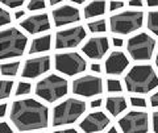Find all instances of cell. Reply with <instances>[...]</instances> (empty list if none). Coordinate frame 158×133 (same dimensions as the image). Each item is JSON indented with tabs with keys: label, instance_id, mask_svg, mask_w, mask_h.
<instances>
[{
	"label": "cell",
	"instance_id": "cell-1",
	"mask_svg": "<svg viewBox=\"0 0 158 133\" xmlns=\"http://www.w3.org/2000/svg\"><path fill=\"white\" fill-rule=\"evenodd\" d=\"M11 120L19 131L42 129L48 127L49 110L32 98L20 99L12 104Z\"/></svg>",
	"mask_w": 158,
	"mask_h": 133
},
{
	"label": "cell",
	"instance_id": "cell-2",
	"mask_svg": "<svg viewBox=\"0 0 158 133\" xmlns=\"http://www.w3.org/2000/svg\"><path fill=\"white\" fill-rule=\"evenodd\" d=\"M125 86L129 92L146 94L158 86V77L150 65H137L127 74Z\"/></svg>",
	"mask_w": 158,
	"mask_h": 133
},
{
	"label": "cell",
	"instance_id": "cell-3",
	"mask_svg": "<svg viewBox=\"0 0 158 133\" xmlns=\"http://www.w3.org/2000/svg\"><path fill=\"white\" fill-rule=\"evenodd\" d=\"M27 44V36L16 28L0 31V60L23 56Z\"/></svg>",
	"mask_w": 158,
	"mask_h": 133
},
{
	"label": "cell",
	"instance_id": "cell-4",
	"mask_svg": "<svg viewBox=\"0 0 158 133\" xmlns=\"http://www.w3.org/2000/svg\"><path fill=\"white\" fill-rule=\"evenodd\" d=\"M86 112V103L81 99L69 98L59 103L53 111V125H66L77 121Z\"/></svg>",
	"mask_w": 158,
	"mask_h": 133
},
{
	"label": "cell",
	"instance_id": "cell-5",
	"mask_svg": "<svg viewBox=\"0 0 158 133\" xmlns=\"http://www.w3.org/2000/svg\"><path fill=\"white\" fill-rule=\"evenodd\" d=\"M67 81L65 78L52 74L41 79L36 86V94L46 102H56L67 94Z\"/></svg>",
	"mask_w": 158,
	"mask_h": 133
},
{
	"label": "cell",
	"instance_id": "cell-6",
	"mask_svg": "<svg viewBox=\"0 0 158 133\" xmlns=\"http://www.w3.org/2000/svg\"><path fill=\"white\" fill-rule=\"evenodd\" d=\"M144 23V13L141 11H124L111 16V31L117 34H129L140 29Z\"/></svg>",
	"mask_w": 158,
	"mask_h": 133
},
{
	"label": "cell",
	"instance_id": "cell-7",
	"mask_svg": "<svg viewBox=\"0 0 158 133\" xmlns=\"http://www.w3.org/2000/svg\"><path fill=\"white\" fill-rule=\"evenodd\" d=\"M156 41L148 33H140L129 38L127 44L128 53L136 61H148L150 60L154 52Z\"/></svg>",
	"mask_w": 158,
	"mask_h": 133
},
{
	"label": "cell",
	"instance_id": "cell-8",
	"mask_svg": "<svg viewBox=\"0 0 158 133\" xmlns=\"http://www.w3.org/2000/svg\"><path fill=\"white\" fill-rule=\"evenodd\" d=\"M86 60L78 53H59L56 56V69L66 75H77L86 70Z\"/></svg>",
	"mask_w": 158,
	"mask_h": 133
},
{
	"label": "cell",
	"instance_id": "cell-9",
	"mask_svg": "<svg viewBox=\"0 0 158 133\" xmlns=\"http://www.w3.org/2000/svg\"><path fill=\"white\" fill-rule=\"evenodd\" d=\"M121 131L125 133L132 132H148L149 129V117L146 112L131 111L118 120Z\"/></svg>",
	"mask_w": 158,
	"mask_h": 133
},
{
	"label": "cell",
	"instance_id": "cell-10",
	"mask_svg": "<svg viewBox=\"0 0 158 133\" xmlns=\"http://www.w3.org/2000/svg\"><path fill=\"white\" fill-rule=\"evenodd\" d=\"M73 91L77 95L91 98L102 94L103 91V82L99 77L94 75H83L77 78L73 82Z\"/></svg>",
	"mask_w": 158,
	"mask_h": 133
},
{
	"label": "cell",
	"instance_id": "cell-11",
	"mask_svg": "<svg viewBox=\"0 0 158 133\" xmlns=\"http://www.w3.org/2000/svg\"><path fill=\"white\" fill-rule=\"evenodd\" d=\"M85 38H86V31L81 25L63 29V31L57 32L56 34V48L57 49L75 48Z\"/></svg>",
	"mask_w": 158,
	"mask_h": 133
},
{
	"label": "cell",
	"instance_id": "cell-12",
	"mask_svg": "<svg viewBox=\"0 0 158 133\" xmlns=\"http://www.w3.org/2000/svg\"><path fill=\"white\" fill-rule=\"evenodd\" d=\"M50 69V57L42 56L36 57L32 60H28L24 63L23 67V77L24 78H37L42 74H45Z\"/></svg>",
	"mask_w": 158,
	"mask_h": 133
},
{
	"label": "cell",
	"instance_id": "cell-13",
	"mask_svg": "<svg viewBox=\"0 0 158 133\" xmlns=\"http://www.w3.org/2000/svg\"><path fill=\"white\" fill-rule=\"evenodd\" d=\"M110 49V44H108V38L99 36L90 38L85 45H83L82 50L87 57L92 58V60H100Z\"/></svg>",
	"mask_w": 158,
	"mask_h": 133
},
{
	"label": "cell",
	"instance_id": "cell-14",
	"mask_svg": "<svg viewBox=\"0 0 158 133\" xmlns=\"http://www.w3.org/2000/svg\"><path fill=\"white\" fill-rule=\"evenodd\" d=\"M20 25H21L23 29H25L28 33L37 34V33H42L48 31L50 28V21H49V16L46 13H37L27 17L25 20H23Z\"/></svg>",
	"mask_w": 158,
	"mask_h": 133
},
{
	"label": "cell",
	"instance_id": "cell-15",
	"mask_svg": "<svg viewBox=\"0 0 158 133\" xmlns=\"http://www.w3.org/2000/svg\"><path fill=\"white\" fill-rule=\"evenodd\" d=\"M108 124H110L108 116H106V113L98 111L87 115L82 120L81 129H83L85 132H98V131H103Z\"/></svg>",
	"mask_w": 158,
	"mask_h": 133
},
{
	"label": "cell",
	"instance_id": "cell-16",
	"mask_svg": "<svg viewBox=\"0 0 158 133\" xmlns=\"http://www.w3.org/2000/svg\"><path fill=\"white\" fill-rule=\"evenodd\" d=\"M129 65L127 56L123 52L115 50L110 54L106 61V73L111 75H120Z\"/></svg>",
	"mask_w": 158,
	"mask_h": 133
},
{
	"label": "cell",
	"instance_id": "cell-17",
	"mask_svg": "<svg viewBox=\"0 0 158 133\" xmlns=\"http://www.w3.org/2000/svg\"><path fill=\"white\" fill-rule=\"evenodd\" d=\"M53 19L57 27H62L66 24H71V23H77L81 19L79 11L75 7L71 6H63L59 7L53 11Z\"/></svg>",
	"mask_w": 158,
	"mask_h": 133
},
{
	"label": "cell",
	"instance_id": "cell-18",
	"mask_svg": "<svg viewBox=\"0 0 158 133\" xmlns=\"http://www.w3.org/2000/svg\"><path fill=\"white\" fill-rule=\"evenodd\" d=\"M50 45H52V37L49 34L40 36L32 41L31 48H29V54H37V53L46 52L50 49Z\"/></svg>",
	"mask_w": 158,
	"mask_h": 133
},
{
	"label": "cell",
	"instance_id": "cell-19",
	"mask_svg": "<svg viewBox=\"0 0 158 133\" xmlns=\"http://www.w3.org/2000/svg\"><path fill=\"white\" fill-rule=\"evenodd\" d=\"M107 110L111 112L112 116H118L127 110V102L123 96H110L107 99Z\"/></svg>",
	"mask_w": 158,
	"mask_h": 133
},
{
	"label": "cell",
	"instance_id": "cell-20",
	"mask_svg": "<svg viewBox=\"0 0 158 133\" xmlns=\"http://www.w3.org/2000/svg\"><path fill=\"white\" fill-rule=\"evenodd\" d=\"M106 12V2L104 0H94L90 4H87L85 7V17H96L100 16Z\"/></svg>",
	"mask_w": 158,
	"mask_h": 133
},
{
	"label": "cell",
	"instance_id": "cell-21",
	"mask_svg": "<svg viewBox=\"0 0 158 133\" xmlns=\"http://www.w3.org/2000/svg\"><path fill=\"white\" fill-rule=\"evenodd\" d=\"M19 66H20V62L4 63V65L0 66V73L6 77H15L19 71Z\"/></svg>",
	"mask_w": 158,
	"mask_h": 133
},
{
	"label": "cell",
	"instance_id": "cell-22",
	"mask_svg": "<svg viewBox=\"0 0 158 133\" xmlns=\"http://www.w3.org/2000/svg\"><path fill=\"white\" fill-rule=\"evenodd\" d=\"M148 28L150 32L158 36V11L149 12L148 15Z\"/></svg>",
	"mask_w": 158,
	"mask_h": 133
},
{
	"label": "cell",
	"instance_id": "cell-23",
	"mask_svg": "<svg viewBox=\"0 0 158 133\" xmlns=\"http://www.w3.org/2000/svg\"><path fill=\"white\" fill-rule=\"evenodd\" d=\"M13 87V82L12 81H0V100L6 99L11 95Z\"/></svg>",
	"mask_w": 158,
	"mask_h": 133
},
{
	"label": "cell",
	"instance_id": "cell-24",
	"mask_svg": "<svg viewBox=\"0 0 158 133\" xmlns=\"http://www.w3.org/2000/svg\"><path fill=\"white\" fill-rule=\"evenodd\" d=\"M88 29L90 32L92 33H103L106 32L107 29V24H106V20H95L88 24Z\"/></svg>",
	"mask_w": 158,
	"mask_h": 133
},
{
	"label": "cell",
	"instance_id": "cell-25",
	"mask_svg": "<svg viewBox=\"0 0 158 133\" xmlns=\"http://www.w3.org/2000/svg\"><path fill=\"white\" fill-rule=\"evenodd\" d=\"M107 90L108 92H120L121 91V83L115 78H110L107 81Z\"/></svg>",
	"mask_w": 158,
	"mask_h": 133
},
{
	"label": "cell",
	"instance_id": "cell-26",
	"mask_svg": "<svg viewBox=\"0 0 158 133\" xmlns=\"http://www.w3.org/2000/svg\"><path fill=\"white\" fill-rule=\"evenodd\" d=\"M32 90V85L31 83H27V82H20L17 85V88H16V95L20 96V95H27V94H29Z\"/></svg>",
	"mask_w": 158,
	"mask_h": 133
},
{
	"label": "cell",
	"instance_id": "cell-27",
	"mask_svg": "<svg viewBox=\"0 0 158 133\" xmlns=\"http://www.w3.org/2000/svg\"><path fill=\"white\" fill-rule=\"evenodd\" d=\"M42 8H45V0H31L28 3L29 11H40Z\"/></svg>",
	"mask_w": 158,
	"mask_h": 133
},
{
	"label": "cell",
	"instance_id": "cell-28",
	"mask_svg": "<svg viewBox=\"0 0 158 133\" xmlns=\"http://www.w3.org/2000/svg\"><path fill=\"white\" fill-rule=\"evenodd\" d=\"M9 23H11V16H9V13L6 11V9L0 8V27L7 25Z\"/></svg>",
	"mask_w": 158,
	"mask_h": 133
},
{
	"label": "cell",
	"instance_id": "cell-29",
	"mask_svg": "<svg viewBox=\"0 0 158 133\" xmlns=\"http://www.w3.org/2000/svg\"><path fill=\"white\" fill-rule=\"evenodd\" d=\"M0 2L9 8H17V7H21L25 3V0H0Z\"/></svg>",
	"mask_w": 158,
	"mask_h": 133
},
{
	"label": "cell",
	"instance_id": "cell-30",
	"mask_svg": "<svg viewBox=\"0 0 158 133\" xmlns=\"http://www.w3.org/2000/svg\"><path fill=\"white\" fill-rule=\"evenodd\" d=\"M131 103L133 107H140V108H145L146 107V100L144 98H131Z\"/></svg>",
	"mask_w": 158,
	"mask_h": 133
},
{
	"label": "cell",
	"instance_id": "cell-31",
	"mask_svg": "<svg viewBox=\"0 0 158 133\" xmlns=\"http://www.w3.org/2000/svg\"><path fill=\"white\" fill-rule=\"evenodd\" d=\"M124 7V3L123 2H118V0H112L110 3V9L111 11H116V9H120Z\"/></svg>",
	"mask_w": 158,
	"mask_h": 133
},
{
	"label": "cell",
	"instance_id": "cell-32",
	"mask_svg": "<svg viewBox=\"0 0 158 133\" xmlns=\"http://www.w3.org/2000/svg\"><path fill=\"white\" fill-rule=\"evenodd\" d=\"M3 132H11V133H12V128L9 127L6 121H2V123H0V133H3Z\"/></svg>",
	"mask_w": 158,
	"mask_h": 133
},
{
	"label": "cell",
	"instance_id": "cell-33",
	"mask_svg": "<svg viewBox=\"0 0 158 133\" xmlns=\"http://www.w3.org/2000/svg\"><path fill=\"white\" fill-rule=\"evenodd\" d=\"M153 129L154 132H158V111L153 113Z\"/></svg>",
	"mask_w": 158,
	"mask_h": 133
},
{
	"label": "cell",
	"instance_id": "cell-34",
	"mask_svg": "<svg viewBox=\"0 0 158 133\" xmlns=\"http://www.w3.org/2000/svg\"><path fill=\"white\" fill-rule=\"evenodd\" d=\"M150 104H152V107H154V108L158 107V92H156L154 95H152V98H150Z\"/></svg>",
	"mask_w": 158,
	"mask_h": 133
},
{
	"label": "cell",
	"instance_id": "cell-35",
	"mask_svg": "<svg viewBox=\"0 0 158 133\" xmlns=\"http://www.w3.org/2000/svg\"><path fill=\"white\" fill-rule=\"evenodd\" d=\"M129 6H132V7H142V0H129Z\"/></svg>",
	"mask_w": 158,
	"mask_h": 133
},
{
	"label": "cell",
	"instance_id": "cell-36",
	"mask_svg": "<svg viewBox=\"0 0 158 133\" xmlns=\"http://www.w3.org/2000/svg\"><path fill=\"white\" fill-rule=\"evenodd\" d=\"M6 112H7V104L3 103V104H0V117H4Z\"/></svg>",
	"mask_w": 158,
	"mask_h": 133
},
{
	"label": "cell",
	"instance_id": "cell-37",
	"mask_svg": "<svg viewBox=\"0 0 158 133\" xmlns=\"http://www.w3.org/2000/svg\"><path fill=\"white\" fill-rule=\"evenodd\" d=\"M112 44H113V45H115V46H118V48H120V46H123V44H124V42H123V40H121V38H113V40H112Z\"/></svg>",
	"mask_w": 158,
	"mask_h": 133
},
{
	"label": "cell",
	"instance_id": "cell-38",
	"mask_svg": "<svg viewBox=\"0 0 158 133\" xmlns=\"http://www.w3.org/2000/svg\"><path fill=\"white\" fill-rule=\"evenodd\" d=\"M100 106H102V99H95V100L91 102V107L92 108H98V107H100Z\"/></svg>",
	"mask_w": 158,
	"mask_h": 133
},
{
	"label": "cell",
	"instance_id": "cell-39",
	"mask_svg": "<svg viewBox=\"0 0 158 133\" xmlns=\"http://www.w3.org/2000/svg\"><path fill=\"white\" fill-rule=\"evenodd\" d=\"M149 7H158V0H146Z\"/></svg>",
	"mask_w": 158,
	"mask_h": 133
},
{
	"label": "cell",
	"instance_id": "cell-40",
	"mask_svg": "<svg viewBox=\"0 0 158 133\" xmlns=\"http://www.w3.org/2000/svg\"><path fill=\"white\" fill-rule=\"evenodd\" d=\"M91 70H92L94 73H99V71H100V66L95 65V63H92V65H91Z\"/></svg>",
	"mask_w": 158,
	"mask_h": 133
},
{
	"label": "cell",
	"instance_id": "cell-41",
	"mask_svg": "<svg viewBox=\"0 0 158 133\" xmlns=\"http://www.w3.org/2000/svg\"><path fill=\"white\" fill-rule=\"evenodd\" d=\"M24 15H25V12H24V11H17L16 13H15V17H16V19H20V17H23Z\"/></svg>",
	"mask_w": 158,
	"mask_h": 133
},
{
	"label": "cell",
	"instance_id": "cell-42",
	"mask_svg": "<svg viewBox=\"0 0 158 133\" xmlns=\"http://www.w3.org/2000/svg\"><path fill=\"white\" fill-rule=\"evenodd\" d=\"M61 2H63V0H49V3H50L52 6H56V4L61 3Z\"/></svg>",
	"mask_w": 158,
	"mask_h": 133
},
{
	"label": "cell",
	"instance_id": "cell-43",
	"mask_svg": "<svg viewBox=\"0 0 158 133\" xmlns=\"http://www.w3.org/2000/svg\"><path fill=\"white\" fill-rule=\"evenodd\" d=\"M71 2H74V3H77V4H83L86 2V0H71Z\"/></svg>",
	"mask_w": 158,
	"mask_h": 133
},
{
	"label": "cell",
	"instance_id": "cell-44",
	"mask_svg": "<svg viewBox=\"0 0 158 133\" xmlns=\"http://www.w3.org/2000/svg\"><path fill=\"white\" fill-rule=\"evenodd\" d=\"M110 132H111V133H113V132H116V128H115V127H112V128H111V129H110Z\"/></svg>",
	"mask_w": 158,
	"mask_h": 133
},
{
	"label": "cell",
	"instance_id": "cell-45",
	"mask_svg": "<svg viewBox=\"0 0 158 133\" xmlns=\"http://www.w3.org/2000/svg\"><path fill=\"white\" fill-rule=\"evenodd\" d=\"M156 63H157V66H158V53H157V58H156Z\"/></svg>",
	"mask_w": 158,
	"mask_h": 133
}]
</instances>
